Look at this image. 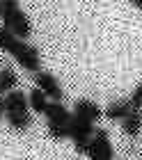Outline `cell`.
<instances>
[{"label": "cell", "mask_w": 142, "mask_h": 160, "mask_svg": "<svg viewBox=\"0 0 142 160\" xmlns=\"http://www.w3.org/2000/svg\"><path fill=\"white\" fill-rule=\"evenodd\" d=\"M0 14H3V0H0Z\"/></svg>", "instance_id": "cell-18"}, {"label": "cell", "mask_w": 142, "mask_h": 160, "mask_svg": "<svg viewBox=\"0 0 142 160\" xmlns=\"http://www.w3.org/2000/svg\"><path fill=\"white\" fill-rule=\"evenodd\" d=\"M5 117H7V123H9L14 130H25L30 123H32L30 112H16V114H5Z\"/></svg>", "instance_id": "cell-14"}, {"label": "cell", "mask_w": 142, "mask_h": 160, "mask_svg": "<svg viewBox=\"0 0 142 160\" xmlns=\"http://www.w3.org/2000/svg\"><path fill=\"white\" fill-rule=\"evenodd\" d=\"M16 73L9 69V67H5V69H0V94H9L14 87H16Z\"/></svg>", "instance_id": "cell-13"}, {"label": "cell", "mask_w": 142, "mask_h": 160, "mask_svg": "<svg viewBox=\"0 0 142 160\" xmlns=\"http://www.w3.org/2000/svg\"><path fill=\"white\" fill-rule=\"evenodd\" d=\"M5 117V96L0 94V119Z\"/></svg>", "instance_id": "cell-16"}, {"label": "cell", "mask_w": 142, "mask_h": 160, "mask_svg": "<svg viewBox=\"0 0 142 160\" xmlns=\"http://www.w3.org/2000/svg\"><path fill=\"white\" fill-rule=\"evenodd\" d=\"M16 62L21 64V69H25L30 71V73H37L39 71V64H41V55H39V50H37L34 46H30V43H23L21 46V50L16 55Z\"/></svg>", "instance_id": "cell-6"}, {"label": "cell", "mask_w": 142, "mask_h": 160, "mask_svg": "<svg viewBox=\"0 0 142 160\" xmlns=\"http://www.w3.org/2000/svg\"><path fill=\"white\" fill-rule=\"evenodd\" d=\"M129 103H131L133 110H142V82L135 87V89H133L131 98H129Z\"/></svg>", "instance_id": "cell-15"}, {"label": "cell", "mask_w": 142, "mask_h": 160, "mask_svg": "<svg viewBox=\"0 0 142 160\" xmlns=\"http://www.w3.org/2000/svg\"><path fill=\"white\" fill-rule=\"evenodd\" d=\"M122 130L129 137H138L142 130V110H131L126 114V119L122 121Z\"/></svg>", "instance_id": "cell-10"}, {"label": "cell", "mask_w": 142, "mask_h": 160, "mask_svg": "<svg viewBox=\"0 0 142 160\" xmlns=\"http://www.w3.org/2000/svg\"><path fill=\"white\" fill-rule=\"evenodd\" d=\"M34 87H39L50 101H60L64 96V92H62V87H60L57 78L53 73H48V71H37V73H34Z\"/></svg>", "instance_id": "cell-5"}, {"label": "cell", "mask_w": 142, "mask_h": 160, "mask_svg": "<svg viewBox=\"0 0 142 160\" xmlns=\"http://www.w3.org/2000/svg\"><path fill=\"white\" fill-rule=\"evenodd\" d=\"M89 160H113L115 158V149H113V142H110L108 133L103 128H96L94 135H92V142L87 147V153Z\"/></svg>", "instance_id": "cell-3"}, {"label": "cell", "mask_w": 142, "mask_h": 160, "mask_svg": "<svg viewBox=\"0 0 142 160\" xmlns=\"http://www.w3.org/2000/svg\"><path fill=\"white\" fill-rule=\"evenodd\" d=\"M131 2H133V5H135V7H138V9H142V0H131Z\"/></svg>", "instance_id": "cell-17"}, {"label": "cell", "mask_w": 142, "mask_h": 160, "mask_svg": "<svg viewBox=\"0 0 142 160\" xmlns=\"http://www.w3.org/2000/svg\"><path fill=\"white\" fill-rule=\"evenodd\" d=\"M46 126H48V135L53 140H66L71 135V112L60 103V101H50L46 108Z\"/></svg>", "instance_id": "cell-1"}, {"label": "cell", "mask_w": 142, "mask_h": 160, "mask_svg": "<svg viewBox=\"0 0 142 160\" xmlns=\"http://www.w3.org/2000/svg\"><path fill=\"white\" fill-rule=\"evenodd\" d=\"M16 112H30V103L23 92L12 89L9 94H5V114H16Z\"/></svg>", "instance_id": "cell-8"}, {"label": "cell", "mask_w": 142, "mask_h": 160, "mask_svg": "<svg viewBox=\"0 0 142 160\" xmlns=\"http://www.w3.org/2000/svg\"><path fill=\"white\" fill-rule=\"evenodd\" d=\"M73 117L94 123V121H99V119L103 117V110H101L99 103H94V101L80 98V101H76V105H73Z\"/></svg>", "instance_id": "cell-7"}, {"label": "cell", "mask_w": 142, "mask_h": 160, "mask_svg": "<svg viewBox=\"0 0 142 160\" xmlns=\"http://www.w3.org/2000/svg\"><path fill=\"white\" fill-rule=\"evenodd\" d=\"M28 103H30V110H32V112L44 114V112H46V108H48V103H50V98L39 89V87H32L30 94H28Z\"/></svg>", "instance_id": "cell-11"}, {"label": "cell", "mask_w": 142, "mask_h": 160, "mask_svg": "<svg viewBox=\"0 0 142 160\" xmlns=\"http://www.w3.org/2000/svg\"><path fill=\"white\" fill-rule=\"evenodd\" d=\"M0 18H3V25L7 30H12L18 39H28L32 34L30 18L18 7V0H3V14H0Z\"/></svg>", "instance_id": "cell-2"}, {"label": "cell", "mask_w": 142, "mask_h": 160, "mask_svg": "<svg viewBox=\"0 0 142 160\" xmlns=\"http://www.w3.org/2000/svg\"><path fill=\"white\" fill-rule=\"evenodd\" d=\"M23 43H25V41H23V39H18L12 30H7L5 25L0 28V48H3L7 55H12V57H14V55H16L18 50H21V46H23Z\"/></svg>", "instance_id": "cell-9"}, {"label": "cell", "mask_w": 142, "mask_h": 160, "mask_svg": "<svg viewBox=\"0 0 142 160\" xmlns=\"http://www.w3.org/2000/svg\"><path fill=\"white\" fill-rule=\"evenodd\" d=\"M131 110H133V108H131L129 101H113V103L106 108V112H103V114H106L110 121H124L126 114H129Z\"/></svg>", "instance_id": "cell-12"}, {"label": "cell", "mask_w": 142, "mask_h": 160, "mask_svg": "<svg viewBox=\"0 0 142 160\" xmlns=\"http://www.w3.org/2000/svg\"><path fill=\"white\" fill-rule=\"evenodd\" d=\"M94 123L92 121H85V119H78L73 117L71 121V140H73V147H76L78 153H87V147L92 142V135H94Z\"/></svg>", "instance_id": "cell-4"}]
</instances>
